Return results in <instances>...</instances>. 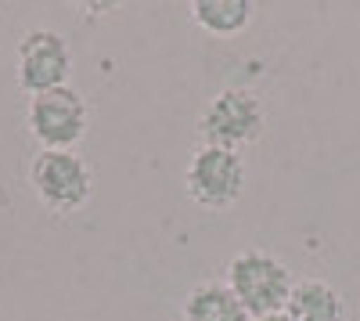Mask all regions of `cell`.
<instances>
[{"instance_id": "4", "label": "cell", "mask_w": 360, "mask_h": 321, "mask_svg": "<svg viewBox=\"0 0 360 321\" xmlns=\"http://www.w3.org/2000/svg\"><path fill=\"white\" fill-rule=\"evenodd\" d=\"M25 127L44 152H76L90 127V105L76 87H58V91L29 98Z\"/></svg>"}, {"instance_id": "3", "label": "cell", "mask_w": 360, "mask_h": 321, "mask_svg": "<svg viewBox=\"0 0 360 321\" xmlns=\"http://www.w3.org/2000/svg\"><path fill=\"white\" fill-rule=\"evenodd\" d=\"M29 188L40 199V206L69 217L83 210L94 195V170L79 152H37L29 163Z\"/></svg>"}, {"instance_id": "9", "label": "cell", "mask_w": 360, "mask_h": 321, "mask_svg": "<svg viewBox=\"0 0 360 321\" xmlns=\"http://www.w3.org/2000/svg\"><path fill=\"white\" fill-rule=\"evenodd\" d=\"M252 11L249 0H195L191 22L209 37H234L252 22Z\"/></svg>"}, {"instance_id": "2", "label": "cell", "mask_w": 360, "mask_h": 321, "mask_svg": "<svg viewBox=\"0 0 360 321\" xmlns=\"http://www.w3.org/2000/svg\"><path fill=\"white\" fill-rule=\"evenodd\" d=\"M266 130V105L249 87H227L205 101L198 115V134L202 144H217V149L242 152L256 144Z\"/></svg>"}, {"instance_id": "5", "label": "cell", "mask_w": 360, "mask_h": 321, "mask_svg": "<svg viewBox=\"0 0 360 321\" xmlns=\"http://www.w3.org/2000/svg\"><path fill=\"white\" fill-rule=\"evenodd\" d=\"M249 170L242 152L217 149V144H198L184 170V191L202 210H231L245 191Z\"/></svg>"}, {"instance_id": "1", "label": "cell", "mask_w": 360, "mask_h": 321, "mask_svg": "<svg viewBox=\"0 0 360 321\" xmlns=\"http://www.w3.org/2000/svg\"><path fill=\"white\" fill-rule=\"evenodd\" d=\"M224 282L231 285V293L242 300L249 317H270L285 314L288 296H292V271L281 256L266 249H242L231 256V264L224 271Z\"/></svg>"}, {"instance_id": "7", "label": "cell", "mask_w": 360, "mask_h": 321, "mask_svg": "<svg viewBox=\"0 0 360 321\" xmlns=\"http://www.w3.org/2000/svg\"><path fill=\"white\" fill-rule=\"evenodd\" d=\"M285 314L292 321H346L349 307H346V296L339 293L332 282L303 278V282L292 285V296H288Z\"/></svg>"}, {"instance_id": "8", "label": "cell", "mask_w": 360, "mask_h": 321, "mask_svg": "<svg viewBox=\"0 0 360 321\" xmlns=\"http://www.w3.org/2000/svg\"><path fill=\"white\" fill-rule=\"evenodd\" d=\"M180 314H184V321H252L224 278L198 282L184 296V310Z\"/></svg>"}, {"instance_id": "10", "label": "cell", "mask_w": 360, "mask_h": 321, "mask_svg": "<svg viewBox=\"0 0 360 321\" xmlns=\"http://www.w3.org/2000/svg\"><path fill=\"white\" fill-rule=\"evenodd\" d=\"M256 321H292L288 314H270V317H256Z\"/></svg>"}, {"instance_id": "6", "label": "cell", "mask_w": 360, "mask_h": 321, "mask_svg": "<svg viewBox=\"0 0 360 321\" xmlns=\"http://www.w3.org/2000/svg\"><path fill=\"white\" fill-rule=\"evenodd\" d=\"M15 73H18V87L29 98L69 87V76H72L69 40L62 33H54V29H29L15 47Z\"/></svg>"}]
</instances>
